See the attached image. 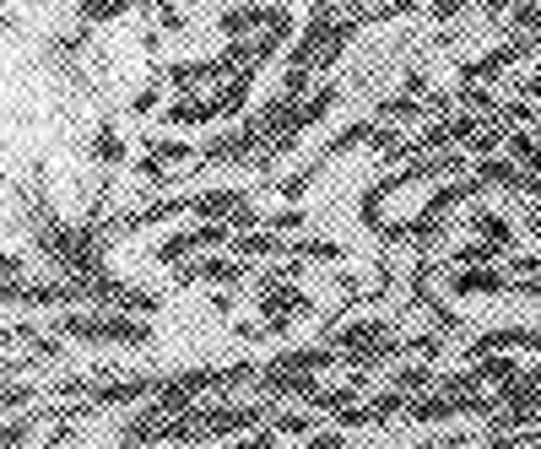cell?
Returning a JSON list of instances; mask_svg holds the SVG:
<instances>
[{"label": "cell", "instance_id": "7", "mask_svg": "<svg viewBox=\"0 0 541 449\" xmlns=\"http://www.w3.org/2000/svg\"><path fill=\"white\" fill-rule=\"evenodd\" d=\"M87 157L98 168H120L125 163V136H120V125L114 120H98V130H92V141H87Z\"/></svg>", "mask_w": 541, "mask_h": 449}, {"label": "cell", "instance_id": "3", "mask_svg": "<svg viewBox=\"0 0 541 449\" xmlns=\"http://www.w3.org/2000/svg\"><path fill=\"white\" fill-rule=\"evenodd\" d=\"M298 314H309V298H303L298 287H287V282H271L266 298H260V336H282Z\"/></svg>", "mask_w": 541, "mask_h": 449}, {"label": "cell", "instance_id": "11", "mask_svg": "<svg viewBox=\"0 0 541 449\" xmlns=\"http://www.w3.org/2000/svg\"><path fill=\"white\" fill-rule=\"evenodd\" d=\"M471 374H477L482 385H514V379H520V363H514V358H493V352H482V358H471Z\"/></svg>", "mask_w": 541, "mask_h": 449}, {"label": "cell", "instance_id": "18", "mask_svg": "<svg viewBox=\"0 0 541 449\" xmlns=\"http://www.w3.org/2000/svg\"><path fill=\"white\" fill-rule=\"evenodd\" d=\"M417 114H428V109H417L412 98H390V103H379V120H417Z\"/></svg>", "mask_w": 541, "mask_h": 449}, {"label": "cell", "instance_id": "21", "mask_svg": "<svg viewBox=\"0 0 541 449\" xmlns=\"http://www.w3.org/2000/svg\"><path fill=\"white\" fill-rule=\"evenodd\" d=\"M157 98H163V82H157V76H152V82L136 92V103H130V114H152V109H157Z\"/></svg>", "mask_w": 541, "mask_h": 449}, {"label": "cell", "instance_id": "4", "mask_svg": "<svg viewBox=\"0 0 541 449\" xmlns=\"http://www.w3.org/2000/svg\"><path fill=\"white\" fill-rule=\"evenodd\" d=\"M450 293L455 298H498V293H514V282L498 266H460L455 276H450Z\"/></svg>", "mask_w": 541, "mask_h": 449}, {"label": "cell", "instance_id": "2", "mask_svg": "<svg viewBox=\"0 0 541 449\" xmlns=\"http://www.w3.org/2000/svg\"><path fill=\"white\" fill-rule=\"evenodd\" d=\"M331 347L341 352V363H352V368H374V363H385L401 352V341H395V330L385 320H352V325H341L336 330V341Z\"/></svg>", "mask_w": 541, "mask_h": 449}, {"label": "cell", "instance_id": "20", "mask_svg": "<svg viewBox=\"0 0 541 449\" xmlns=\"http://www.w3.org/2000/svg\"><path fill=\"white\" fill-rule=\"evenodd\" d=\"M147 6L157 11V22H163L168 33H184V11L174 6V0H147Z\"/></svg>", "mask_w": 541, "mask_h": 449}, {"label": "cell", "instance_id": "12", "mask_svg": "<svg viewBox=\"0 0 541 449\" xmlns=\"http://www.w3.org/2000/svg\"><path fill=\"white\" fill-rule=\"evenodd\" d=\"M509 157L525 168V174H541V136H531V130H514V136H509Z\"/></svg>", "mask_w": 541, "mask_h": 449}, {"label": "cell", "instance_id": "8", "mask_svg": "<svg viewBox=\"0 0 541 449\" xmlns=\"http://www.w3.org/2000/svg\"><path fill=\"white\" fill-rule=\"evenodd\" d=\"M244 260H217V255H211V260H195V266H184L179 271V282H211V287H228V282H244Z\"/></svg>", "mask_w": 541, "mask_h": 449}, {"label": "cell", "instance_id": "13", "mask_svg": "<svg viewBox=\"0 0 541 449\" xmlns=\"http://www.w3.org/2000/svg\"><path fill=\"white\" fill-rule=\"evenodd\" d=\"M233 255H293V244H282L276 233H244V239H233Z\"/></svg>", "mask_w": 541, "mask_h": 449}, {"label": "cell", "instance_id": "15", "mask_svg": "<svg viewBox=\"0 0 541 449\" xmlns=\"http://www.w3.org/2000/svg\"><path fill=\"white\" fill-rule=\"evenodd\" d=\"M82 22H92V28H98V22H114V17H125L130 11V0H82Z\"/></svg>", "mask_w": 541, "mask_h": 449}, {"label": "cell", "instance_id": "32", "mask_svg": "<svg viewBox=\"0 0 541 449\" xmlns=\"http://www.w3.org/2000/svg\"><path fill=\"white\" fill-rule=\"evenodd\" d=\"M514 6H520V0H487V17H509Z\"/></svg>", "mask_w": 541, "mask_h": 449}, {"label": "cell", "instance_id": "22", "mask_svg": "<svg viewBox=\"0 0 541 449\" xmlns=\"http://www.w3.org/2000/svg\"><path fill=\"white\" fill-rule=\"evenodd\" d=\"M28 433H33V417H11L6 422V449H22V444H28Z\"/></svg>", "mask_w": 541, "mask_h": 449}, {"label": "cell", "instance_id": "23", "mask_svg": "<svg viewBox=\"0 0 541 449\" xmlns=\"http://www.w3.org/2000/svg\"><path fill=\"white\" fill-rule=\"evenodd\" d=\"M303 449H347V428H336V433H309V439H303Z\"/></svg>", "mask_w": 541, "mask_h": 449}, {"label": "cell", "instance_id": "6", "mask_svg": "<svg viewBox=\"0 0 541 449\" xmlns=\"http://www.w3.org/2000/svg\"><path fill=\"white\" fill-rule=\"evenodd\" d=\"M190 211L195 217H211V222H239L249 211V195L244 190H206V195L190 201Z\"/></svg>", "mask_w": 541, "mask_h": 449}, {"label": "cell", "instance_id": "19", "mask_svg": "<svg viewBox=\"0 0 541 449\" xmlns=\"http://www.w3.org/2000/svg\"><path fill=\"white\" fill-rule=\"evenodd\" d=\"M422 385H433V363H422V368H406V374H395V390H422Z\"/></svg>", "mask_w": 541, "mask_h": 449}, {"label": "cell", "instance_id": "17", "mask_svg": "<svg viewBox=\"0 0 541 449\" xmlns=\"http://www.w3.org/2000/svg\"><path fill=\"white\" fill-rule=\"evenodd\" d=\"M271 428H276V433H298V439H309V433H314V412H276Z\"/></svg>", "mask_w": 541, "mask_h": 449}, {"label": "cell", "instance_id": "9", "mask_svg": "<svg viewBox=\"0 0 541 449\" xmlns=\"http://www.w3.org/2000/svg\"><path fill=\"white\" fill-rule=\"evenodd\" d=\"M466 222H471V233H477L482 244H493V249H498V255H504V249L514 244V222L504 217V211H471Z\"/></svg>", "mask_w": 541, "mask_h": 449}, {"label": "cell", "instance_id": "34", "mask_svg": "<svg viewBox=\"0 0 541 449\" xmlns=\"http://www.w3.org/2000/svg\"><path fill=\"white\" fill-rule=\"evenodd\" d=\"M525 347H536V352H541V330H531V341H525Z\"/></svg>", "mask_w": 541, "mask_h": 449}, {"label": "cell", "instance_id": "25", "mask_svg": "<svg viewBox=\"0 0 541 449\" xmlns=\"http://www.w3.org/2000/svg\"><path fill=\"white\" fill-rule=\"evenodd\" d=\"M498 141H504V130H498V125H482V130H477V141H471V152H493Z\"/></svg>", "mask_w": 541, "mask_h": 449}, {"label": "cell", "instance_id": "16", "mask_svg": "<svg viewBox=\"0 0 541 449\" xmlns=\"http://www.w3.org/2000/svg\"><path fill=\"white\" fill-rule=\"evenodd\" d=\"M450 260H455V266H493L498 249H493V244H482V239H471V244L450 249Z\"/></svg>", "mask_w": 541, "mask_h": 449}, {"label": "cell", "instance_id": "10", "mask_svg": "<svg viewBox=\"0 0 541 449\" xmlns=\"http://www.w3.org/2000/svg\"><path fill=\"white\" fill-rule=\"evenodd\" d=\"M477 179H482V184H498V190H520L531 174H525L514 157H482V163H477Z\"/></svg>", "mask_w": 541, "mask_h": 449}, {"label": "cell", "instance_id": "31", "mask_svg": "<svg viewBox=\"0 0 541 449\" xmlns=\"http://www.w3.org/2000/svg\"><path fill=\"white\" fill-rule=\"evenodd\" d=\"M406 92H412V98H422V92H428V76H422V71H406Z\"/></svg>", "mask_w": 541, "mask_h": 449}, {"label": "cell", "instance_id": "5", "mask_svg": "<svg viewBox=\"0 0 541 449\" xmlns=\"http://www.w3.org/2000/svg\"><path fill=\"white\" fill-rule=\"evenodd\" d=\"M336 358H341L336 347H287L266 363V374H320V368H331Z\"/></svg>", "mask_w": 541, "mask_h": 449}, {"label": "cell", "instance_id": "30", "mask_svg": "<svg viewBox=\"0 0 541 449\" xmlns=\"http://www.w3.org/2000/svg\"><path fill=\"white\" fill-rule=\"evenodd\" d=\"M514 293H520V298H541V276H514Z\"/></svg>", "mask_w": 541, "mask_h": 449}, {"label": "cell", "instance_id": "27", "mask_svg": "<svg viewBox=\"0 0 541 449\" xmlns=\"http://www.w3.org/2000/svg\"><path fill=\"white\" fill-rule=\"evenodd\" d=\"M271 222V228H303V211L298 206H282V211H276V217H266Z\"/></svg>", "mask_w": 541, "mask_h": 449}, {"label": "cell", "instance_id": "33", "mask_svg": "<svg viewBox=\"0 0 541 449\" xmlns=\"http://www.w3.org/2000/svg\"><path fill=\"white\" fill-rule=\"evenodd\" d=\"M525 92H531V98H536V103H541V71H536V76H531V82H525Z\"/></svg>", "mask_w": 541, "mask_h": 449}, {"label": "cell", "instance_id": "14", "mask_svg": "<svg viewBox=\"0 0 541 449\" xmlns=\"http://www.w3.org/2000/svg\"><path fill=\"white\" fill-rule=\"evenodd\" d=\"M406 406H412V395H406V390H379L374 395V401H368V417H374V422H390V417H401L406 412Z\"/></svg>", "mask_w": 541, "mask_h": 449}, {"label": "cell", "instance_id": "28", "mask_svg": "<svg viewBox=\"0 0 541 449\" xmlns=\"http://www.w3.org/2000/svg\"><path fill=\"white\" fill-rule=\"evenodd\" d=\"M460 6H466V0H433V22H450V17H460Z\"/></svg>", "mask_w": 541, "mask_h": 449}, {"label": "cell", "instance_id": "29", "mask_svg": "<svg viewBox=\"0 0 541 449\" xmlns=\"http://www.w3.org/2000/svg\"><path fill=\"white\" fill-rule=\"evenodd\" d=\"M509 271H514V276H536V271H541V255H520V260H509Z\"/></svg>", "mask_w": 541, "mask_h": 449}, {"label": "cell", "instance_id": "35", "mask_svg": "<svg viewBox=\"0 0 541 449\" xmlns=\"http://www.w3.org/2000/svg\"><path fill=\"white\" fill-rule=\"evenodd\" d=\"M525 222H531V228H536V233H541V211H531V217H525Z\"/></svg>", "mask_w": 541, "mask_h": 449}, {"label": "cell", "instance_id": "24", "mask_svg": "<svg viewBox=\"0 0 541 449\" xmlns=\"http://www.w3.org/2000/svg\"><path fill=\"white\" fill-rule=\"evenodd\" d=\"M293 255L298 260H341V249L336 244H293Z\"/></svg>", "mask_w": 541, "mask_h": 449}, {"label": "cell", "instance_id": "1", "mask_svg": "<svg viewBox=\"0 0 541 449\" xmlns=\"http://www.w3.org/2000/svg\"><path fill=\"white\" fill-rule=\"evenodd\" d=\"M60 336L65 341H87V347H147L152 325L130 320V314H65Z\"/></svg>", "mask_w": 541, "mask_h": 449}, {"label": "cell", "instance_id": "26", "mask_svg": "<svg viewBox=\"0 0 541 449\" xmlns=\"http://www.w3.org/2000/svg\"><path fill=\"white\" fill-rule=\"evenodd\" d=\"M233 449H276V433H266V428H255V433H244Z\"/></svg>", "mask_w": 541, "mask_h": 449}]
</instances>
